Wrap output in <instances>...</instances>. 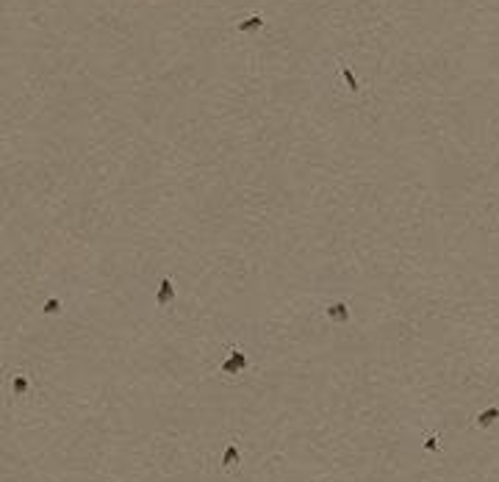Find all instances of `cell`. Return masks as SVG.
Instances as JSON below:
<instances>
[{
    "mask_svg": "<svg viewBox=\"0 0 499 482\" xmlns=\"http://www.w3.org/2000/svg\"><path fill=\"white\" fill-rule=\"evenodd\" d=\"M241 460V452H239V446L236 444H230L225 449V455H222V469H233L236 463Z\"/></svg>",
    "mask_w": 499,
    "mask_h": 482,
    "instance_id": "cell-5",
    "label": "cell"
},
{
    "mask_svg": "<svg viewBox=\"0 0 499 482\" xmlns=\"http://www.w3.org/2000/svg\"><path fill=\"white\" fill-rule=\"evenodd\" d=\"M244 369H247V355L241 352V349H230V358L219 366V372L225 374V377H236V374H241Z\"/></svg>",
    "mask_w": 499,
    "mask_h": 482,
    "instance_id": "cell-1",
    "label": "cell"
},
{
    "mask_svg": "<svg viewBox=\"0 0 499 482\" xmlns=\"http://www.w3.org/2000/svg\"><path fill=\"white\" fill-rule=\"evenodd\" d=\"M261 25H264V17H261V14H253V17L241 19L239 25H236V31H239V33H250V31H255V28H261Z\"/></svg>",
    "mask_w": 499,
    "mask_h": 482,
    "instance_id": "cell-6",
    "label": "cell"
},
{
    "mask_svg": "<svg viewBox=\"0 0 499 482\" xmlns=\"http://www.w3.org/2000/svg\"><path fill=\"white\" fill-rule=\"evenodd\" d=\"M438 441H441V438L438 435H427V441H424V449H427V452H435V449H438Z\"/></svg>",
    "mask_w": 499,
    "mask_h": 482,
    "instance_id": "cell-9",
    "label": "cell"
},
{
    "mask_svg": "<svg viewBox=\"0 0 499 482\" xmlns=\"http://www.w3.org/2000/svg\"><path fill=\"white\" fill-rule=\"evenodd\" d=\"M497 418H499V407H488V410L477 413V418H474V424L486 430V427H491L494 421H497Z\"/></svg>",
    "mask_w": 499,
    "mask_h": 482,
    "instance_id": "cell-4",
    "label": "cell"
},
{
    "mask_svg": "<svg viewBox=\"0 0 499 482\" xmlns=\"http://www.w3.org/2000/svg\"><path fill=\"white\" fill-rule=\"evenodd\" d=\"M341 75H344V81H347V86H350V92H358V81L347 67H341Z\"/></svg>",
    "mask_w": 499,
    "mask_h": 482,
    "instance_id": "cell-8",
    "label": "cell"
},
{
    "mask_svg": "<svg viewBox=\"0 0 499 482\" xmlns=\"http://www.w3.org/2000/svg\"><path fill=\"white\" fill-rule=\"evenodd\" d=\"M59 310H61L59 299H47V302H45V313H59Z\"/></svg>",
    "mask_w": 499,
    "mask_h": 482,
    "instance_id": "cell-10",
    "label": "cell"
},
{
    "mask_svg": "<svg viewBox=\"0 0 499 482\" xmlns=\"http://www.w3.org/2000/svg\"><path fill=\"white\" fill-rule=\"evenodd\" d=\"M324 313H327L330 321H336V324H347V321H350V305L347 302H330L324 308Z\"/></svg>",
    "mask_w": 499,
    "mask_h": 482,
    "instance_id": "cell-2",
    "label": "cell"
},
{
    "mask_svg": "<svg viewBox=\"0 0 499 482\" xmlns=\"http://www.w3.org/2000/svg\"><path fill=\"white\" fill-rule=\"evenodd\" d=\"M11 391H14V396H22V393L28 391V377H25V374H14Z\"/></svg>",
    "mask_w": 499,
    "mask_h": 482,
    "instance_id": "cell-7",
    "label": "cell"
},
{
    "mask_svg": "<svg viewBox=\"0 0 499 482\" xmlns=\"http://www.w3.org/2000/svg\"><path fill=\"white\" fill-rule=\"evenodd\" d=\"M172 299H175V286H172V280H169V277H164V280H161V289H158V294H156V305H158V308H167Z\"/></svg>",
    "mask_w": 499,
    "mask_h": 482,
    "instance_id": "cell-3",
    "label": "cell"
}]
</instances>
